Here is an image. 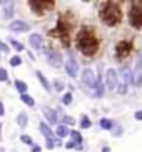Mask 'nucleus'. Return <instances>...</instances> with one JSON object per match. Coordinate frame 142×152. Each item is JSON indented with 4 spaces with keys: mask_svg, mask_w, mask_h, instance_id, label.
Wrapping results in <instances>:
<instances>
[{
    "mask_svg": "<svg viewBox=\"0 0 142 152\" xmlns=\"http://www.w3.org/2000/svg\"><path fill=\"white\" fill-rule=\"evenodd\" d=\"M75 45L80 50V54H84L85 57H94L99 52V39L95 35V30L90 27H82L77 32L75 37Z\"/></svg>",
    "mask_w": 142,
    "mask_h": 152,
    "instance_id": "f257e3e1",
    "label": "nucleus"
},
{
    "mask_svg": "<svg viewBox=\"0 0 142 152\" xmlns=\"http://www.w3.org/2000/svg\"><path fill=\"white\" fill-rule=\"evenodd\" d=\"M99 17L107 27H116L122 22V9L117 2H104L99 9Z\"/></svg>",
    "mask_w": 142,
    "mask_h": 152,
    "instance_id": "f03ea898",
    "label": "nucleus"
},
{
    "mask_svg": "<svg viewBox=\"0 0 142 152\" xmlns=\"http://www.w3.org/2000/svg\"><path fill=\"white\" fill-rule=\"evenodd\" d=\"M69 34H70V23H67L65 18L60 17L57 20V28H55V30H52V35L59 37V39H60V42H62L65 47H69V44H70Z\"/></svg>",
    "mask_w": 142,
    "mask_h": 152,
    "instance_id": "7ed1b4c3",
    "label": "nucleus"
},
{
    "mask_svg": "<svg viewBox=\"0 0 142 152\" xmlns=\"http://www.w3.org/2000/svg\"><path fill=\"white\" fill-rule=\"evenodd\" d=\"M29 5L35 15H45L47 12L53 10L55 2L53 0H29Z\"/></svg>",
    "mask_w": 142,
    "mask_h": 152,
    "instance_id": "20e7f679",
    "label": "nucleus"
},
{
    "mask_svg": "<svg viewBox=\"0 0 142 152\" xmlns=\"http://www.w3.org/2000/svg\"><path fill=\"white\" fill-rule=\"evenodd\" d=\"M129 23L134 28H142V2H132L130 4Z\"/></svg>",
    "mask_w": 142,
    "mask_h": 152,
    "instance_id": "39448f33",
    "label": "nucleus"
},
{
    "mask_svg": "<svg viewBox=\"0 0 142 152\" xmlns=\"http://www.w3.org/2000/svg\"><path fill=\"white\" fill-rule=\"evenodd\" d=\"M117 84H119V77H117V72L114 69H107L105 74H104V87L107 90H116Z\"/></svg>",
    "mask_w": 142,
    "mask_h": 152,
    "instance_id": "423d86ee",
    "label": "nucleus"
},
{
    "mask_svg": "<svg viewBox=\"0 0 142 152\" xmlns=\"http://www.w3.org/2000/svg\"><path fill=\"white\" fill-rule=\"evenodd\" d=\"M80 79H82V84L87 87V89H95V84H97V75L92 69H84L82 74H80Z\"/></svg>",
    "mask_w": 142,
    "mask_h": 152,
    "instance_id": "0eeeda50",
    "label": "nucleus"
},
{
    "mask_svg": "<svg viewBox=\"0 0 142 152\" xmlns=\"http://www.w3.org/2000/svg\"><path fill=\"white\" fill-rule=\"evenodd\" d=\"M45 55H47V62H49L52 67H55V69H59V67H60V65L64 64L62 54H60L59 50L50 49V50H47V52H45Z\"/></svg>",
    "mask_w": 142,
    "mask_h": 152,
    "instance_id": "6e6552de",
    "label": "nucleus"
},
{
    "mask_svg": "<svg viewBox=\"0 0 142 152\" xmlns=\"http://www.w3.org/2000/svg\"><path fill=\"white\" fill-rule=\"evenodd\" d=\"M132 50H134L132 42H119V44L116 45V55H117V58L129 57Z\"/></svg>",
    "mask_w": 142,
    "mask_h": 152,
    "instance_id": "1a4fd4ad",
    "label": "nucleus"
},
{
    "mask_svg": "<svg viewBox=\"0 0 142 152\" xmlns=\"http://www.w3.org/2000/svg\"><path fill=\"white\" fill-rule=\"evenodd\" d=\"M132 84L135 87H142V57L135 60V65L132 70Z\"/></svg>",
    "mask_w": 142,
    "mask_h": 152,
    "instance_id": "9d476101",
    "label": "nucleus"
},
{
    "mask_svg": "<svg viewBox=\"0 0 142 152\" xmlns=\"http://www.w3.org/2000/svg\"><path fill=\"white\" fill-rule=\"evenodd\" d=\"M65 72H67V75L72 77V79H75V77L79 75V64H77V60H75L74 55H69V58H67Z\"/></svg>",
    "mask_w": 142,
    "mask_h": 152,
    "instance_id": "9b49d317",
    "label": "nucleus"
},
{
    "mask_svg": "<svg viewBox=\"0 0 142 152\" xmlns=\"http://www.w3.org/2000/svg\"><path fill=\"white\" fill-rule=\"evenodd\" d=\"M9 28L13 34H25V32L30 30V23L25 22V20H13V22H10Z\"/></svg>",
    "mask_w": 142,
    "mask_h": 152,
    "instance_id": "f8f14e48",
    "label": "nucleus"
},
{
    "mask_svg": "<svg viewBox=\"0 0 142 152\" xmlns=\"http://www.w3.org/2000/svg\"><path fill=\"white\" fill-rule=\"evenodd\" d=\"M117 77H119V82H120V84H125V85L132 84V70H130L129 65H124V67H120V70H119V74H117Z\"/></svg>",
    "mask_w": 142,
    "mask_h": 152,
    "instance_id": "ddd939ff",
    "label": "nucleus"
},
{
    "mask_svg": "<svg viewBox=\"0 0 142 152\" xmlns=\"http://www.w3.org/2000/svg\"><path fill=\"white\" fill-rule=\"evenodd\" d=\"M29 44H30L32 49L39 50L44 47V37L40 35V34H30L29 35Z\"/></svg>",
    "mask_w": 142,
    "mask_h": 152,
    "instance_id": "4468645a",
    "label": "nucleus"
},
{
    "mask_svg": "<svg viewBox=\"0 0 142 152\" xmlns=\"http://www.w3.org/2000/svg\"><path fill=\"white\" fill-rule=\"evenodd\" d=\"M42 114H44V117L47 119V122H49L50 125L57 124V112L53 110L52 107H44L42 109Z\"/></svg>",
    "mask_w": 142,
    "mask_h": 152,
    "instance_id": "2eb2a0df",
    "label": "nucleus"
},
{
    "mask_svg": "<svg viewBox=\"0 0 142 152\" xmlns=\"http://www.w3.org/2000/svg\"><path fill=\"white\" fill-rule=\"evenodd\" d=\"M39 130L42 132V135H44L45 139H53V137H55L53 130L50 129V125H47V122H40V124H39Z\"/></svg>",
    "mask_w": 142,
    "mask_h": 152,
    "instance_id": "dca6fc26",
    "label": "nucleus"
},
{
    "mask_svg": "<svg viewBox=\"0 0 142 152\" xmlns=\"http://www.w3.org/2000/svg\"><path fill=\"white\" fill-rule=\"evenodd\" d=\"M35 75H37V79H39V82L42 84V87H44V89L47 90V92H50V90H52V85H50V82L47 80V77H45L40 70H37V72H35Z\"/></svg>",
    "mask_w": 142,
    "mask_h": 152,
    "instance_id": "f3484780",
    "label": "nucleus"
},
{
    "mask_svg": "<svg viewBox=\"0 0 142 152\" xmlns=\"http://www.w3.org/2000/svg\"><path fill=\"white\" fill-rule=\"evenodd\" d=\"M69 135H70L72 142L75 144L77 147H82V140H84V137H82V134H80L79 130H70V132H69Z\"/></svg>",
    "mask_w": 142,
    "mask_h": 152,
    "instance_id": "a211bd4d",
    "label": "nucleus"
},
{
    "mask_svg": "<svg viewBox=\"0 0 142 152\" xmlns=\"http://www.w3.org/2000/svg\"><path fill=\"white\" fill-rule=\"evenodd\" d=\"M95 92H94V95H95V97H102L104 95V92H105V87H104V82H102V79H100V77H99L97 79V84H95Z\"/></svg>",
    "mask_w": 142,
    "mask_h": 152,
    "instance_id": "6ab92c4d",
    "label": "nucleus"
},
{
    "mask_svg": "<svg viewBox=\"0 0 142 152\" xmlns=\"http://www.w3.org/2000/svg\"><path fill=\"white\" fill-rule=\"evenodd\" d=\"M69 127L67 125H64V124H60V125H57V130H55V137H60V139H64V137H67L69 135Z\"/></svg>",
    "mask_w": 142,
    "mask_h": 152,
    "instance_id": "aec40b11",
    "label": "nucleus"
},
{
    "mask_svg": "<svg viewBox=\"0 0 142 152\" xmlns=\"http://www.w3.org/2000/svg\"><path fill=\"white\" fill-rule=\"evenodd\" d=\"M13 85H15V89H17L18 92H20V95H22V94H27V89H29V85H27L23 80L17 79V80L13 82Z\"/></svg>",
    "mask_w": 142,
    "mask_h": 152,
    "instance_id": "412c9836",
    "label": "nucleus"
},
{
    "mask_svg": "<svg viewBox=\"0 0 142 152\" xmlns=\"http://www.w3.org/2000/svg\"><path fill=\"white\" fill-rule=\"evenodd\" d=\"M17 124L22 127V129H25L27 127V124H29V117H27V114L25 112H20L17 115Z\"/></svg>",
    "mask_w": 142,
    "mask_h": 152,
    "instance_id": "4be33fe9",
    "label": "nucleus"
},
{
    "mask_svg": "<svg viewBox=\"0 0 142 152\" xmlns=\"http://www.w3.org/2000/svg\"><path fill=\"white\" fill-rule=\"evenodd\" d=\"M20 100H22L25 105H29V107H34V105H35L34 97H32V95H29V94H22V95H20Z\"/></svg>",
    "mask_w": 142,
    "mask_h": 152,
    "instance_id": "5701e85b",
    "label": "nucleus"
},
{
    "mask_svg": "<svg viewBox=\"0 0 142 152\" xmlns=\"http://www.w3.org/2000/svg\"><path fill=\"white\" fill-rule=\"evenodd\" d=\"M100 129H104V130H112L114 129V122L111 121V119H100Z\"/></svg>",
    "mask_w": 142,
    "mask_h": 152,
    "instance_id": "b1692460",
    "label": "nucleus"
},
{
    "mask_svg": "<svg viewBox=\"0 0 142 152\" xmlns=\"http://www.w3.org/2000/svg\"><path fill=\"white\" fill-rule=\"evenodd\" d=\"M13 10H15V5H13L12 2H9V4L5 5V10H4L5 18H12L13 17Z\"/></svg>",
    "mask_w": 142,
    "mask_h": 152,
    "instance_id": "393cba45",
    "label": "nucleus"
},
{
    "mask_svg": "<svg viewBox=\"0 0 142 152\" xmlns=\"http://www.w3.org/2000/svg\"><path fill=\"white\" fill-rule=\"evenodd\" d=\"M90 125H92V122H90V119L87 115L80 117V129H90Z\"/></svg>",
    "mask_w": 142,
    "mask_h": 152,
    "instance_id": "a878e982",
    "label": "nucleus"
},
{
    "mask_svg": "<svg viewBox=\"0 0 142 152\" xmlns=\"http://www.w3.org/2000/svg\"><path fill=\"white\" fill-rule=\"evenodd\" d=\"M9 44L12 45L13 49L17 50V52H22V50L25 49V47H23V45L20 44V42H18V40H15V39H9Z\"/></svg>",
    "mask_w": 142,
    "mask_h": 152,
    "instance_id": "bb28decb",
    "label": "nucleus"
},
{
    "mask_svg": "<svg viewBox=\"0 0 142 152\" xmlns=\"http://www.w3.org/2000/svg\"><path fill=\"white\" fill-rule=\"evenodd\" d=\"M62 124L67 125V127H69V125H75V119L70 117V115H64L62 117Z\"/></svg>",
    "mask_w": 142,
    "mask_h": 152,
    "instance_id": "cd10ccee",
    "label": "nucleus"
},
{
    "mask_svg": "<svg viewBox=\"0 0 142 152\" xmlns=\"http://www.w3.org/2000/svg\"><path fill=\"white\" fill-rule=\"evenodd\" d=\"M10 65H12V67H18V65H22V58H20V55H13V57L10 58Z\"/></svg>",
    "mask_w": 142,
    "mask_h": 152,
    "instance_id": "c85d7f7f",
    "label": "nucleus"
},
{
    "mask_svg": "<svg viewBox=\"0 0 142 152\" xmlns=\"http://www.w3.org/2000/svg\"><path fill=\"white\" fill-rule=\"evenodd\" d=\"M0 82H9V72L4 67H0Z\"/></svg>",
    "mask_w": 142,
    "mask_h": 152,
    "instance_id": "c756f323",
    "label": "nucleus"
},
{
    "mask_svg": "<svg viewBox=\"0 0 142 152\" xmlns=\"http://www.w3.org/2000/svg\"><path fill=\"white\" fill-rule=\"evenodd\" d=\"M20 140H22L23 144H27V145H30V147L34 145V140H32V137H30V135H27V134H22V135H20Z\"/></svg>",
    "mask_w": 142,
    "mask_h": 152,
    "instance_id": "7c9ffc66",
    "label": "nucleus"
},
{
    "mask_svg": "<svg viewBox=\"0 0 142 152\" xmlns=\"http://www.w3.org/2000/svg\"><path fill=\"white\" fill-rule=\"evenodd\" d=\"M62 104L64 105H70L72 104V94L70 92H67V94L62 95Z\"/></svg>",
    "mask_w": 142,
    "mask_h": 152,
    "instance_id": "2f4dec72",
    "label": "nucleus"
},
{
    "mask_svg": "<svg viewBox=\"0 0 142 152\" xmlns=\"http://www.w3.org/2000/svg\"><path fill=\"white\" fill-rule=\"evenodd\" d=\"M64 87H65V84H64L60 79H55V80H53V89H55V90L60 92V90H64Z\"/></svg>",
    "mask_w": 142,
    "mask_h": 152,
    "instance_id": "473e14b6",
    "label": "nucleus"
},
{
    "mask_svg": "<svg viewBox=\"0 0 142 152\" xmlns=\"http://www.w3.org/2000/svg\"><path fill=\"white\" fill-rule=\"evenodd\" d=\"M116 90L119 92V94H125V92H127V85H125V84H120V82H119Z\"/></svg>",
    "mask_w": 142,
    "mask_h": 152,
    "instance_id": "72a5a7b5",
    "label": "nucleus"
},
{
    "mask_svg": "<svg viewBox=\"0 0 142 152\" xmlns=\"http://www.w3.org/2000/svg\"><path fill=\"white\" fill-rule=\"evenodd\" d=\"M45 145H47V149H53L55 147V137L53 139H45Z\"/></svg>",
    "mask_w": 142,
    "mask_h": 152,
    "instance_id": "f704fd0d",
    "label": "nucleus"
},
{
    "mask_svg": "<svg viewBox=\"0 0 142 152\" xmlns=\"http://www.w3.org/2000/svg\"><path fill=\"white\" fill-rule=\"evenodd\" d=\"M0 52H7V54L10 52V47L5 44V42H2V40H0Z\"/></svg>",
    "mask_w": 142,
    "mask_h": 152,
    "instance_id": "c9c22d12",
    "label": "nucleus"
},
{
    "mask_svg": "<svg viewBox=\"0 0 142 152\" xmlns=\"http://www.w3.org/2000/svg\"><path fill=\"white\" fill-rule=\"evenodd\" d=\"M134 117H135V121H142V110H135Z\"/></svg>",
    "mask_w": 142,
    "mask_h": 152,
    "instance_id": "e433bc0d",
    "label": "nucleus"
},
{
    "mask_svg": "<svg viewBox=\"0 0 142 152\" xmlns=\"http://www.w3.org/2000/svg\"><path fill=\"white\" fill-rule=\"evenodd\" d=\"M32 152H42V147L37 145V144H34V145H32Z\"/></svg>",
    "mask_w": 142,
    "mask_h": 152,
    "instance_id": "4c0bfd02",
    "label": "nucleus"
},
{
    "mask_svg": "<svg viewBox=\"0 0 142 152\" xmlns=\"http://www.w3.org/2000/svg\"><path fill=\"white\" fill-rule=\"evenodd\" d=\"M65 147H67V149H74V147L77 149V145H75V144H74V142H72V140H69V142L65 144Z\"/></svg>",
    "mask_w": 142,
    "mask_h": 152,
    "instance_id": "58836bf2",
    "label": "nucleus"
},
{
    "mask_svg": "<svg viewBox=\"0 0 142 152\" xmlns=\"http://www.w3.org/2000/svg\"><path fill=\"white\" fill-rule=\"evenodd\" d=\"M5 114V107H4V104L0 102V115H4Z\"/></svg>",
    "mask_w": 142,
    "mask_h": 152,
    "instance_id": "ea45409f",
    "label": "nucleus"
},
{
    "mask_svg": "<svg viewBox=\"0 0 142 152\" xmlns=\"http://www.w3.org/2000/svg\"><path fill=\"white\" fill-rule=\"evenodd\" d=\"M102 152H111V147H107V145H105V147H102Z\"/></svg>",
    "mask_w": 142,
    "mask_h": 152,
    "instance_id": "a19ab883",
    "label": "nucleus"
},
{
    "mask_svg": "<svg viewBox=\"0 0 142 152\" xmlns=\"http://www.w3.org/2000/svg\"><path fill=\"white\" fill-rule=\"evenodd\" d=\"M0 140H2V122H0Z\"/></svg>",
    "mask_w": 142,
    "mask_h": 152,
    "instance_id": "79ce46f5",
    "label": "nucleus"
},
{
    "mask_svg": "<svg viewBox=\"0 0 142 152\" xmlns=\"http://www.w3.org/2000/svg\"><path fill=\"white\" fill-rule=\"evenodd\" d=\"M0 54H2V52H0Z\"/></svg>",
    "mask_w": 142,
    "mask_h": 152,
    "instance_id": "37998d69",
    "label": "nucleus"
}]
</instances>
